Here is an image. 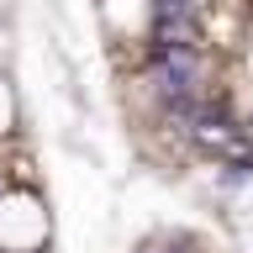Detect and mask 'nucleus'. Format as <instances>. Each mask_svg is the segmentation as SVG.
I'll return each instance as SVG.
<instances>
[{
	"instance_id": "nucleus-1",
	"label": "nucleus",
	"mask_w": 253,
	"mask_h": 253,
	"mask_svg": "<svg viewBox=\"0 0 253 253\" xmlns=\"http://www.w3.org/2000/svg\"><path fill=\"white\" fill-rule=\"evenodd\" d=\"M53 237V216L37 190L11 185L0 190V248L5 253H42V243Z\"/></svg>"
},
{
	"instance_id": "nucleus-2",
	"label": "nucleus",
	"mask_w": 253,
	"mask_h": 253,
	"mask_svg": "<svg viewBox=\"0 0 253 253\" xmlns=\"http://www.w3.org/2000/svg\"><path fill=\"white\" fill-rule=\"evenodd\" d=\"M100 27L116 42H142L153 27V0H100Z\"/></svg>"
},
{
	"instance_id": "nucleus-3",
	"label": "nucleus",
	"mask_w": 253,
	"mask_h": 253,
	"mask_svg": "<svg viewBox=\"0 0 253 253\" xmlns=\"http://www.w3.org/2000/svg\"><path fill=\"white\" fill-rule=\"evenodd\" d=\"M16 132V90H11V79L0 74V142Z\"/></svg>"
},
{
	"instance_id": "nucleus-4",
	"label": "nucleus",
	"mask_w": 253,
	"mask_h": 253,
	"mask_svg": "<svg viewBox=\"0 0 253 253\" xmlns=\"http://www.w3.org/2000/svg\"><path fill=\"white\" fill-rule=\"evenodd\" d=\"M11 53H16V37H11V27H5V21H0V69H5V63H11Z\"/></svg>"
},
{
	"instance_id": "nucleus-5",
	"label": "nucleus",
	"mask_w": 253,
	"mask_h": 253,
	"mask_svg": "<svg viewBox=\"0 0 253 253\" xmlns=\"http://www.w3.org/2000/svg\"><path fill=\"white\" fill-rule=\"evenodd\" d=\"M5 11H11V0H0V21H5Z\"/></svg>"
}]
</instances>
